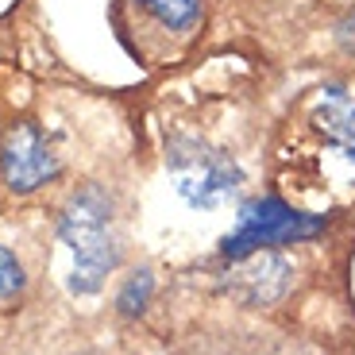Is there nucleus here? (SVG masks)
Returning <instances> with one entry per match:
<instances>
[{
  "label": "nucleus",
  "instance_id": "5",
  "mask_svg": "<svg viewBox=\"0 0 355 355\" xmlns=\"http://www.w3.org/2000/svg\"><path fill=\"white\" fill-rule=\"evenodd\" d=\"M290 278H293V270L282 255L255 251V255L236 259V266H232V275H228V293L243 305H255V309L263 305L266 309V305H275L290 290Z\"/></svg>",
  "mask_w": 355,
  "mask_h": 355
},
{
  "label": "nucleus",
  "instance_id": "6",
  "mask_svg": "<svg viewBox=\"0 0 355 355\" xmlns=\"http://www.w3.org/2000/svg\"><path fill=\"white\" fill-rule=\"evenodd\" d=\"M309 124L324 139V147L347 166V174L355 182V97H347L340 85L320 89Z\"/></svg>",
  "mask_w": 355,
  "mask_h": 355
},
{
  "label": "nucleus",
  "instance_id": "3",
  "mask_svg": "<svg viewBox=\"0 0 355 355\" xmlns=\"http://www.w3.org/2000/svg\"><path fill=\"white\" fill-rule=\"evenodd\" d=\"M166 166L178 182V193L193 209H216L240 189L243 174L236 159L224 151H213L197 139H174L166 155Z\"/></svg>",
  "mask_w": 355,
  "mask_h": 355
},
{
  "label": "nucleus",
  "instance_id": "10",
  "mask_svg": "<svg viewBox=\"0 0 355 355\" xmlns=\"http://www.w3.org/2000/svg\"><path fill=\"white\" fill-rule=\"evenodd\" d=\"M340 35H344V43H347V46H355V12L347 16V24L340 27Z\"/></svg>",
  "mask_w": 355,
  "mask_h": 355
},
{
  "label": "nucleus",
  "instance_id": "9",
  "mask_svg": "<svg viewBox=\"0 0 355 355\" xmlns=\"http://www.w3.org/2000/svg\"><path fill=\"white\" fill-rule=\"evenodd\" d=\"M24 286H27V278H24L19 259L12 255L8 248H0V297H16Z\"/></svg>",
  "mask_w": 355,
  "mask_h": 355
},
{
  "label": "nucleus",
  "instance_id": "8",
  "mask_svg": "<svg viewBox=\"0 0 355 355\" xmlns=\"http://www.w3.org/2000/svg\"><path fill=\"white\" fill-rule=\"evenodd\" d=\"M151 293H155V275H151V270H135V275L124 282V290H120L116 305H120L124 317H139V313L147 309V302H151Z\"/></svg>",
  "mask_w": 355,
  "mask_h": 355
},
{
  "label": "nucleus",
  "instance_id": "7",
  "mask_svg": "<svg viewBox=\"0 0 355 355\" xmlns=\"http://www.w3.org/2000/svg\"><path fill=\"white\" fill-rule=\"evenodd\" d=\"M135 8H143L159 27L174 31V35H189L201 24L205 0H132Z\"/></svg>",
  "mask_w": 355,
  "mask_h": 355
},
{
  "label": "nucleus",
  "instance_id": "1",
  "mask_svg": "<svg viewBox=\"0 0 355 355\" xmlns=\"http://www.w3.org/2000/svg\"><path fill=\"white\" fill-rule=\"evenodd\" d=\"M58 236L73 251V293H97L108 270L120 263V248L112 236V197L97 186H85L66 201L58 216Z\"/></svg>",
  "mask_w": 355,
  "mask_h": 355
},
{
  "label": "nucleus",
  "instance_id": "2",
  "mask_svg": "<svg viewBox=\"0 0 355 355\" xmlns=\"http://www.w3.org/2000/svg\"><path fill=\"white\" fill-rule=\"evenodd\" d=\"M324 232V216H309L290 209L278 197H259V201H248L240 209V220H236V232L224 240L220 255L224 259H243L255 255V251L278 248V243H297Z\"/></svg>",
  "mask_w": 355,
  "mask_h": 355
},
{
  "label": "nucleus",
  "instance_id": "4",
  "mask_svg": "<svg viewBox=\"0 0 355 355\" xmlns=\"http://www.w3.org/2000/svg\"><path fill=\"white\" fill-rule=\"evenodd\" d=\"M58 170H62V162L54 155L51 139L43 135V128L31 120H19L8 128V135L0 143V174L12 193H31V189L46 186L58 178Z\"/></svg>",
  "mask_w": 355,
  "mask_h": 355
}]
</instances>
